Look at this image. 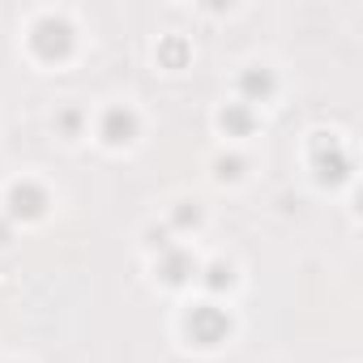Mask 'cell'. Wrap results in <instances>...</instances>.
Wrapping results in <instances>:
<instances>
[{"label":"cell","instance_id":"3","mask_svg":"<svg viewBox=\"0 0 363 363\" xmlns=\"http://www.w3.org/2000/svg\"><path fill=\"white\" fill-rule=\"evenodd\" d=\"M210 274H214V278H210V286H223V282H231V265H223V261H218V265H210Z\"/></svg>","mask_w":363,"mask_h":363},{"label":"cell","instance_id":"2","mask_svg":"<svg viewBox=\"0 0 363 363\" xmlns=\"http://www.w3.org/2000/svg\"><path fill=\"white\" fill-rule=\"evenodd\" d=\"M9 201H13V214H43V206H48V197L35 189V184H18L13 193H9Z\"/></svg>","mask_w":363,"mask_h":363},{"label":"cell","instance_id":"1","mask_svg":"<svg viewBox=\"0 0 363 363\" xmlns=\"http://www.w3.org/2000/svg\"><path fill=\"white\" fill-rule=\"evenodd\" d=\"M133 128H137V116H133V111H124V107H111V111H107V120H103V137H107L111 145L133 141Z\"/></svg>","mask_w":363,"mask_h":363}]
</instances>
